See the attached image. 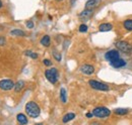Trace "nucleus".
I'll return each mask as SVG.
<instances>
[{"label":"nucleus","mask_w":132,"mask_h":125,"mask_svg":"<svg viewBox=\"0 0 132 125\" xmlns=\"http://www.w3.org/2000/svg\"><path fill=\"white\" fill-rule=\"evenodd\" d=\"M26 25H27V27H28V28H30V29H32V28H34V22L32 21V20L28 21V22L26 23Z\"/></svg>","instance_id":"b1692460"},{"label":"nucleus","mask_w":132,"mask_h":125,"mask_svg":"<svg viewBox=\"0 0 132 125\" xmlns=\"http://www.w3.org/2000/svg\"><path fill=\"white\" fill-rule=\"evenodd\" d=\"M40 43H41V45H42L43 47H50V45H51V38H50V36L48 34H46V35H44V36L41 38Z\"/></svg>","instance_id":"4468645a"},{"label":"nucleus","mask_w":132,"mask_h":125,"mask_svg":"<svg viewBox=\"0 0 132 125\" xmlns=\"http://www.w3.org/2000/svg\"><path fill=\"white\" fill-rule=\"evenodd\" d=\"M123 26H124V28H125L126 30L131 31L132 30V19L131 18H128V19L124 20V22H123Z\"/></svg>","instance_id":"a211bd4d"},{"label":"nucleus","mask_w":132,"mask_h":125,"mask_svg":"<svg viewBox=\"0 0 132 125\" xmlns=\"http://www.w3.org/2000/svg\"><path fill=\"white\" fill-rule=\"evenodd\" d=\"M45 77L46 79L49 81L51 84H56L57 81H58V77H59V73L57 71L56 68H52L49 70H46L45 71Z\"/></svg>","instance_id":"7ed1b4c3"},{"label":"nucleus","mask_w":132,"mask_h":125,"mask_svg":"<svg viewBox=\"0 0 132 125\" xmlns=\"http://www.w3.org/2000/svg\"><path fill=\"white\" fill-rule=\"evenodd\" d=\"M10 34L13 35V36H26V32L21 29H18V28H15V29H12L10 31Z\"/></svg>","instance_id":"6ab92c4d"},{"label":"nucleus","mask_w":132,"mask_h":125,"mask_svg":"<svg viewBox=\"0 0 132 125\" xmlns=\"http://www.w3.org/2000/svg\"><path fill=\"white\" fill-rule=\"evenodd\" d=\"M15 86V83L10 79H4L0 81V89L3 91H9L13 89Z\"/></svg>","instance_id":"423d86ee"},{"label":"nucleus","mask_w":132,"mask_h":125,"mask_svg":"<svg viewBox=\"0 0 132 125\" xmlns=\"http://www.w3.org/2000/svg\"><path fill=\"white\" fill-rule=\"evenodd\" d=\"M111 64V66L112 67H114L116 69H120V68H123V67H125L126 66V62L123 60V59H118V60H115V61H113V62H110Z\"/></svg>","instance_id":"9b49d317"},{"label":"nucleus","mask_w":132,"mask_h":125,"mask_svg":"<svg viewBox=\"0 0 132 125\" xmlns=\"http://www.w3.org/2000/svg\"><path fill=\"white\" fill-rule=\"evenodd\" d=\"M78 30H79V32H87V30H88V27H87V25L86 24H84V23H82V24H80L79 25V27H78Z\"/></svg>","instance_id":"5701e85b"},{"label":"nucleus","mask_w":132,"mask_h":125,"mask_svg":"<svg viewBox=\"0 0 132 125\" xmlns=\"http://www.w3.org/2000/svg\"><path fill=\"white\" fill-rule=\"evenodd\" d=\"M93 115L97 118L100 119H105L107 117H109L111 115V110L108 109L107 107L105 106H99V107H96L95 109L93 110Z\"/></svg>","instance_id":"f03ea898"},{"label":"nucleus","mask_w":132,"mask_h":125,"mask_svg":"<svg viewBox=\"0 0 132 125\" xmlns=\"http://www.w3.org/2000/svg\"><path fill=\"white\" fill-rule=\"evenodd\" d=\"M114 113L116 115H120V116H124V115H127L129 113V110L126 109V108H116L114 110Z\"/></svg>","instance_id":"dca6fc26"},{"label":"nucleus","mask_w":132,"mask_h":125,"mask_svg":"<svg viewBox=\"0 0 132 125\" xmlns=\"http://www.w3.org/2000/svg\"><path fill=\"white\" fill-rule=\"evenodd\" d=\"M88 85L90 86V88L95 89V90H98V91H103V92H107L110 90V87L105 84V83H102L99 82L97 80H89L88 81Z\"/></svg>","instance_id":"20e7f679"},{"label":"nucleus","mask_w":132,"mask_h":125,"mask_svg":"<svg viewBox=\"0 0 132 125\" xmlns=\"http://www.w3.org/2000/svg\"><path fill=\"white\" fill-rule=\"evenodd\" d=\"M67 44H69V40H65V43H64V48H67Z\"/></svg>","instance_id":"cd10ccee"},{"label":"nucleus","mask_w":132,"mask_h":125,"mask_svg":"<svg viewBox=\"0 0 132 125\" xmlns=\"http://www.w3.org/2000/svg\"><path fill=\"white\" fill-rule=\"evenodd\" d=\"M60 100L63 104L67 103V93H66V90L64 88L60 89Z\"/></svg>","instance_id":"aec40b11"},{"label":"nucleus","mask_w":132,"mask_h":125,"mask_svg":"<svg viewBox=\"0 0 132 125\" xmlns=\"http://www.w3.org/2000/svg\"><path fill=\"white\" fill-rule=\"evenodd\" d=\"M26 113L28 114L29 117H32V118H38L41 114V108L40 106L34 102V101H30L26 104Z\"/></svg>","instance_id":"f257e3e1"},{"label":"nucleus","mask_w":132,"mask_h":125,"mask_svg":"<svg viewBox=\"0 0 132 125\" xmlns=\"http://www.w3.org/2000/svg\"><path fill=\"white\" fill-rule=\"evenodd\" d=\"M23 88H24V82H23V81H21V80H19V81H17L16 83H15L14 91H15L16 93H18V92H20Z\"/></svg>","instance_id":"f3484780"},{"label":"nucleus","mask_w":132,"mask_h":125,"mask_svg":"<svg viewBox=\"0 0 132 125\" xmlns=\"http://www.w3.org/2000/svg\"><path fill=\"white\" fill-rule=\"evenodd\" d=\"M43 62H44V65L45 66H47V67H50L51 65H52V62L48 60V59H45V60H43Z\"/></svg>","instance_id":"393cba45"},{"label":"nucleus","mask_w":132,"mask_h":125,"mask_svg":"<svg viewBox=\"0 0 132 125\" xmlns=\"http://www.w3.org/2000/svg\"><path fill=\"white\" fill-rule=\"evenodd\" d=\"M24 55L28 56V57H30V58H32V59H34V60L38 59V57H39L37 53H34V51H32V50H26V51H24Z\"/></svg>","instance_id":"4be33fe9"},{"label":"nucleus","mask_w":132,"mask_h":125,"mask_svg":"<svg viewBox=\"0 0 132 125\" xmlns=\"http://www.w3.org/2000/svg\"><path fill=\"white\" fill-rule=\"evenodd\" d=\"M116 47L118 48V50L120 51H123L125 54H129L132 51V46L130 44H128L127 41H124V40H119L116 43Z\"/></svg>","instance_id":"39448f33"},{"label":"nucleus","mask_w":132,"mask_h":125,"mask_svg":"<svg viewBox=\"0 0 132 125\" xmlns=\"http://www.w3.org/2000/svg\"><path fill=\"white\" fill-rule=\"evenodd\" d=\"M52 55H53L54 59H55L57 62H61V60H62L61 53H59L57 49H53V50H52Z\"/></svg>","instance_id":"412c9836"},{"label":"nucleus","mask_w":132,"mask_h":125,"mask_svg":"<svg viewBox=\"0 0 132 125\" xmlns=\"http://www.w3.org/2000/svg\"><path fill=\"white\" fill-rule=\"evenodd\" d=\"M85 116H86L87 118H92V117H94V115H93V113H90V112H87V113L85 114Z\"/></svg>","instance_id":"a878e982"},{"label":"nucleus","mask_w":132,"mask_h":125,"mask_svg":"<svg viewBox=\"0 0 132 125\" xmlns=\"http://www.w3.org/2000/svg\"><path fill=\"white\" fill-rule=\"evenodd\" d=\"M105 59L109 62H113L115 60L120 59V53L118 49H111V50H108L106 54H105Z\"/></svg>","instance_id":"0eeeda50"},{"label":"nucleus","mask_w":132,"mask_h":125,"mask_svg":"<svg viewBox=\"0 0 132 125\" xmlns=\"http://www.w3.org/2000/svg\"><path fill=\"white\" fill-rule=\"evenodd\" d=\"M80 72L84 75H93L95 73V67L89 64H84L80 67Z\"/></svg>","instance_id":"6e6552de"},{"label":"nucleus","mask_w":132,"mask_h":125,"mask_svg":"<svg viewBox=\"0 0 132 125\" xmlns=\"http://www.w3.org/2000/svg\"><path fill=\"white\" fill-rule=\"evenodd\" d=\"M56 1H58V2H60V1H63V0H56Z\"/></svg>","instance_id":"7c9ffc66"},{"label":"nucleus","mask_w":132,"mask_h":125,"mask_svg":"<svg viewBox=\"0 0 132 125\" xmlns=\"http://www.w3.org/2000/svg\"><path fill=\"white\" fill-rule=\"evenodd\" d=\"M75 114L74 113H67V114H65L64 116H63V118H62V122L63 123H68L69 121H71V120H73L74 118H75Z\"/></svg>","instance_id":"2eb2a0df"},{"label":"nucleus","mask_w":132,"mask_h":125,"mask_svg":"<svg viewBox=\"0 0 132 125\" xmlns=\"http://www.w3.org/2000/svg\"><path fill=\"white\" fill-rule=\"evenodd\" d=\"M112 29H113V24H112V23H109V22L102 23V24H100V26H99V30L102 31V32L111 31Z\"/></svg>","instance_id":"f8f14e48"},{"label":"nucleus","mask_w":132,"mask_h":125,"mask_svg":"<svg viewBox=\"0 0 132 125\" xmlns=\"http://www.w3.org/2000/svg\"><path fill=\"white\" fill-rule=\"evenodd\" d=\"M3 44H4V39H3V38H2V37H1V38H0V45H1V46H2V45H3Z\"/></svg>","instance_id":"c85d7f7f"},{"label":"nucleus","mask_w":132,"mask_h":125,"mask_svg":"<svg viewBox=\"0 0 132 125\" xmlns=\"http://www.w3.org/2000/svg\"><path fill=\"white\" fill-rule=\"evenodd\" d=\"M100 4H101V0H87L85 3V8L94 10L95 8L100 6Z\"/></svg>","instance_id":"1a4fd4ad"},{"label":"nucleus","mask_w":132,"mask_h":125,"mask_svg":"<svg viewBox=\"0 0 132 125\" xmlns=\"http://www.w3.org/2000/svg\"><path fill=\"white\" fill-rule=\"evenodd\" d=\"M16 120H17V122H18L20 125H27V124H28V122H29L28 117H27L24 114H22V113L17 114V115H16Z\"/></svg>","instance_id":"ddd939ff"},{"label":"nucleus","mask_w":132,"mask_h":125,"mask_svg":"<svg viewBox=\"0 0 132 125\" xmlns=\"http://www.w3.org/2000/svg\"><path fill=\"white\" fill-rule=\"evenodd\" d=\"M2 5H3V3H2V1H1V0H0V8H1V7H2Z\"/></svg>","instance_id":"c756f323"},{"label":"nucleus","mask_w":132,"mask_h":125,"mask_svg":"<svg viewBox=\"0 0 132 125\" xmlns=\"http://www.w3.org/2000/svg\"><path fill=\"white\" fill-rule=\"evenodd\" d=\"M89 125H101V123L98 122V121H93V122L89 123Z\"/></svg>","instance_id":"bb28decb"},{"label":"nucleus","mask_w":132,"mask_h":125,"mask_svg":"<svg viewBox=\"0 0 132 125\" xmlns=\"http://www.w3.org/2000/svg\"><path fill=\"white\" fill-rule=\"evenodd\" d=\"M94 14V10H92V9H84L82 10L80 13H79V18L80 19H82V20H85V19H88V18H90Z\"/></svg>","instance_id":"9d476101"}]
</instances>
